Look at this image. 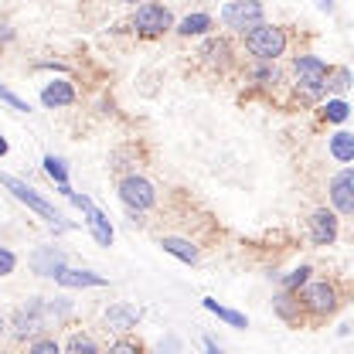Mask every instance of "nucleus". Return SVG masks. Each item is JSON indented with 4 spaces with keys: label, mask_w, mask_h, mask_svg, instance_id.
<instances>
[{
    "label": "nucleus",
    "mask_w": 354,
    "mask_h": 354,
    "mask_svg": "<svg viewBox=\"0 0 354 354\" xmlns=\"http://www.w3.org/2000/svg\"><path fill=\"white\" fill-rule=\"evenodd\" d=\"M286 31L283 28H276V24H256L252 31H245V48H249V55H256L259 62H276L279 55H286Z\"/></svg>",
    "instance_id": "f257e3e1"
},
{
    "label": "nucleus",
    "mask_w": 354,
    "mask_h": 354,
    "mask_svg": "<svg viewBox=\"0 0 354 354\" xmlns=\"http://www.w3.org/2000/svg\"><path fill=\"white\" fill-rule=\"evenodd\" d=\"M0 184H3V187H7V191H10L17 201H21V205H28L35 215H41L48 225L65 228V225H62V215H58V208H55L51 201H44V198L35 191V187H31V184H28V180H21V177H14V174H0Z\"/></svg>",
    "instance_id": "f03ea898"
},
{
    "label": "nucleus",
    "mask_w": 354,
    "mask_h": 354,
    "mask_svg": "<svg viewBox=\"0 0 354 354\" xmlns=\"http://www.w3.org/2000/svg\"><path fill=\"white\" fill-rule=\"evenodd\" d=\"M300 307L313 313V317H327V313H334V310L341 307V297H337V286L334 283H327V279H317V283H304L300 286Z\"/></svg>",
    "instance_id": "7ed1b4c3"
},
{
    "label": "nucleus",
    "mask_w": 354,
    "mask_h": 354,
    "mask_svg": "<svg viewBox=\"0 0 354 354\" xmlns=\"http://www.w3.org/2000/svg\"><path fill=\"white\" fill-rule=\"evenodd\" d=\"M266 21V3L263 0H228L221 7V24L232 31H252L256 24Z\"/></svg>",
    "instance_id": "20e7f679"
},
{
    "label": "nucleus",
    "mask_w": 354,
    "mask_h": 354,
    "mask_svg": "<svg viewBox=\"0 0 354 354\" xmlns=\"http://www.w3.org/2000/svg\"><path fill=\"white\" fill-rule=\"evenodd\" d=\"M133 28H136L140 35L153 38V35H164V31L174 28V14H171V7H164V3H140L136 14H133Z\"/></svg>",
    "instance_id": "39448f33"
},
{
    "label": "nucleus",
    "mask_w": 354,
    "mask_h": 354,
    "mask_svg": "<svg viewBox=\"0 0 354 354\" xmlns=\"http://www.w3.org/2000/svg\"><path fill=\"white\" fill-rule=\"evenodd\" d=\"M293 72H297V86L304 88L307 95H320L324 86H327V72H330V65L320 62L317 55H300V58L293 62Z\"/></svg>",
    "instance_id": "423d86ee"
},
{
    "label": "nucleus",
    "mask_w": 354,
    "mask_h": 354,
    "mask_svg": "<svg viewBox=\"0 0 354 354\" xmlns=\"http://www.w3.org/2000/svg\"><path fill=\"white\" fill-rule=\"evenodd\" d=\"M120 201L130 208V212H150L153 205H157V191H153V184L147 180V177H123L120 180Z\"/></svg>",
    "instance_id": "0eeeda50"
},
{
    "label": "nucleus",
    "mask_w": 354,
    "mask_h": 354,
    "mask_svg": "<svg viewBox=\"0 0 354 354\" xmlns=\"http://www.w3.org/2000/svg\"><path fill=\"white\" fill-rule=\"evenodd\" d=\"M337 232H341V215L337 212L317 208L310 215V239H313V245H334L337 242Z\"/></svg>",
    "instance_id": "6e6552de"
},
{
    "label": "nucleus",
    "mask_w": 354,
    "mask_h": 354,
    "mask_svg": "<svg viewBox=\"0 0 354 354\" xmlns=\"http://www.w3.org/2000/svg\"><path fill=\"white\" fill-rule=\"evenodd\" d=\"M330 201H334V212L341 218L354 215V171L344 167L341 174L330 177Z\"/></svg>",
    "instance_id": "1a4fd4ad"
},
{
    "label": "nucleus",
    "mask_w": 354,
    "mask_h": 354,
    "mask_svg": "<svg viewBox=\"0 0 354 354\" xmlns=\"http://www.w3.org/2000/svg\"><path fill=\"white\" fill-rule=\"evenodd\" d=\"M48 327V313H44V300H31L28 307H21L14 313V334L17 337H28V334H38Z\"/></svg>",
    "instance_id": "9d476101"
},
{
    "label": "nucleus",
    "mask_w": 354,
    "mask_h": 354,
    "mask_svg": "<svg viewBox=\"0 0 354 354\" xmlns=\"http://www.w3.org/2000/svg\"><path fill=\"white\" fill-rule=\"evenodd\" d=\"M41 102L48 109H65V106L75 102V88H72L68 79H55V82H48L41 88Z\"/></svg>",
    "instance_id": "9b49d317"
},
{
    "label": "nucleus",
    "mask_w": 354,
    "mask_h": 354,
    "mask_svg": "<svg viewBox=\"0 0 354 354\" xmlns=\"http://www.w3.org/2000/svg\"><path fill=\"white\" fill-rule=\"evenodd\" d=\"M55 283L58 286H68V290H86V286H106V276H99V272H88V269H62L58 276H55Z\"/></svg>",
    "instance_id": "f8f14e48"
},
{
    "label": "nucleus",
    "mask_w": 354,
    "mask_h": 354,
    "mask_svg": "<svg viewBox=\"0 0 354 354\" xmlns=\"http://www.w3.org/2000/svg\"><path fill=\"white\" fill-rule=\"evenodd\" d=\"M140 324V310L133 304H113L106 310V327L109 330H133Z\"/></svg>",
    "instance_id": "ddd939ff"
},
{
    "label": "nucleus",
    "mask_w": 354,
    "mask_h": 354,
    "mask_svg": "<svg viewBox=\"0 0 354 354\" xmlns=\"http://www.w3.org/2000/svg\"><path fill=\"white\" fill-rule=\"evenodd\" d=\"M31 266H35V272H41V276H58L62 269H65V256L55 249V245H44V249H38L35 256H31Z\"/></svg>",
    "instance_id": "4468645a"
},
{
    "label": "nucleus",
    "mask_w": 354,
    "mask_h": 354,
    "mask_svg": "<svg viewBox=\"0 0 354 354\" xmlns=\"http://www.w3.org/2000/svg\"><path fill=\"white\" fill-rule=\"evenodd\" d=\"M212 28H215V17H212V14H187V17L174 21V31H177V35H184V38H194V35H212Z\"/></svg>",
    "instance_id": "2eb2a0df"
},
{
    "label": "nucleus",
    "mask_w": 354,
    "mask_h": 354,
    "mask_svg": "<svg viewBox=\"0 0 354 354\" xmlns=\"http://www.w3.org/2000/svg\"><path fill=\"white\" fill-rule=\"evenodd\" d=\"M160 245H164V252H171V256H177L180 263L194 266L201 256H198V245H191L187 239H174V235H164L160 239Z\"/></svg>",
    "instance_id": "dca6fc26"
},
{
    "label": "nucleus",
    "mask_w": 354,
    "mask_h": 354,
    "mask_svg": "<svg viewBox=\"0 0 354 354\" xmlns=\"http://www.w3.org/2000/svg\"><path fill=\"white\" fill-rule=\"evenodd\" d=\"M330 153L341 160V164H351L354 160V136L348 130H337L330 136Z\"/></svg>",
    "instance_id": "f3484780"
},
{
    "label": "nucleus",
    "mask_w": 354,
    "mask_h": 354,
    "mask_svg": "<svg viewBox=\"0 0 354 354\" xmlns=\"http://www.w3.org/2000/svg\"><path fill=\"white\" fill-rule=\"evenodd\" d=\"M62 354H102V351H99V344H95V337H92V334L75 330V334L68 337V344H65V351Z\"/></svg>",
    "instance_id": "a211bd4d"
},
{
    "label": "nucleus",
    "mask_w": 354,
    "mask_h": 354,
    "mask_svg": "<svg viewBox=\"0 0 354 354\" xmlns=\"http://www.w3.org/2000/svg\"><path fill=\"white\" fill-rule=\"evenodd\" d=\"M272 304H276V313H279L283 320H290V324H297V320H300V310L304 307H300V300H297L293 293H286V290H283Z\"/></svg>",
    "instance_id": "6ab92c4d"
},
{
    "label": "nucleus",
    "mask_w": 354,
    "mask_h": 354,
    "mask_svg": "<svg viewBox=\"0 0 354 354\" xmlns=\"http://www.w3.org/2000/svg\"><path fill=\"white\" fill-rule=\"evenodd\" d=\"M201 55H205V62H218V65H225L228 62V55H232V44L225 41V38H208L205 41V48H201Z\"/></svg>",
    "instance_id": "aec40b11"
},
{
    "label": "nucleus",
    "mask_w": 354,
    "mask_h": 354,
    "mask_svg": "<svg viewBox=\"0 0 354 354\" xmlns=\"http://www.w3.org/2000/svg\"><path fill=\"white\" fill-rule=\"evenodd\" d=\"M205 310H212L218 320L225 324H232V327H249V320H245V313H239V310H228V307H218L215 300H205Z\"/></svg>",
    "instance_id": "412c9836"
},
{
    "label": "nucleus",
    "mask_w": 354,
    "mask_h": 354,
    "mask_svg": "<svg viewBox=\"0 0 354 354\" xmlns=\"http://www.w3.org/2000/svg\"><path fill=\"white\" fill-rule=\"evenodd\" d=\"M348 86H351V72L348 68H330L327 72V86L324 88H334L341 95V92H348Z\"/></svg>",
    "instance_id": "4be33fe9"
},
{
    "label": "nucleus",
    "mask_w": 354,
    "mask_h": 354,
    "mask_svg": "<svg viewBox=\"0 0 354 354\" xmlns=\"http://www.w3.org/2000/svg\"><path fill=\"white\" fill-rule=\"evenodd\" d=\"M324 116H327L330 123H344V120L351 116V109H348V102H344V99H330V102L324 106Z\"/></svg>",
    "instance_id": "5701e85b"
},
{
    "label": "nucleus",
    "mask_w": 354,
    "mask_h": 354,
    "mask_svg": "<svg viewBox=\"0 0 354 354\" xmlns=\"http://www.w3.org/2000/svg\"><path fill=\"white\" fill-rule=\"evenodd\" d=\"M307 279H310V266H300V269H293L290 276H283V290H286V293H297Z\"/></svg>",
    "instance_id": "b1692460"
},
{
    "label": "nucleus",
    "mask_w": 354,
    "mask_h": 354,
    "mask_svg": "<svg viewBox=\"0 0 354 354\" xmlns=\"http://www.w3.org/2000/svg\"><path fill=\"white\" fill-rule=\"evenodd\" d=\"M28 354H62V344H58L55 337H35Z\"/></svg>",
    "instance_id": "393cba45"
},
{
    "label": "nucleus",
    "mask_w": 354,
    "mask_h": 354,
    "mask_svg": "<svg viewBox=\"0 0 354 354\" xmlns=\"http://www.w3.org/2000/svg\"><path fill=\"white\" fill-rule=\"evenodd\" d=\"M44 171H48V177H55L58 184H68V171H65V164L58 160V157H44Z\"/></svg>",
    "instance_id": "a878e982"
},
{
    "label": "nucleus",
    "mask_w": 354,
    "mask_h": 354,
    "mask_svg": "<svg viewBox=\"0 0 354 354\" xmlns=\"http://www.w3.org/2000/svg\"><path fill=\"white\" fill-rule=\"evenodd\" d=\"M106 354H143V344H140V341H130V337H123V341H116Z\"/></svg>",
    "instance_id": "bb28decb"
},
{
    "label": "nucleus",
    "mask_w": 354,
    "mask_h": 354,
    "mask_svg": "<svg viewBox=\"0 0 354 354\" xmlns=\"http://www.w3.org/2000/svg\"><path fill=\"white\" fill-rule=\"evenodd\" d=\"M256 82H259V86H276V82H279V72L269 68V62H263V65L256 68Z\"/></svg>",
    "instance_id": "cd10ccee"
},
{
    "label": "nucleus",
    "mask_w": 354,
    "mask_h": 354,
    "mask_svg": "<svg viewBox=\"0 0 354 354\" xmlns=\"http://www.w3.org/2000/svg\"><path fill=\"white\" fill-rule=\"evenodd\" d=\"M0 99H3V102H10V106H14L17 113H31V106H28V102H24L21 95H14L10 88H3V86H0Z\"/></svg>",
    "instance_id": "c85d7f7f"
},
{
    "label": "nucleus",
    "mask_w": 354,
    "mask_h": 354,
    "mask_svg": "<svg viewBox=\"0 0 354 354\" xmlns=\"http://www.w3.org/2000/svg\"><path fill=\"white\" fill-rule=\"evenodd\" d=\"M17 269V256L10 249H0V276H10Z\"/></svg>",
    "instance_id": "c756f323"
},
{
    "label": "nucleus",
    "mask_w": 354,
    "mask_h": 354,
    "mask_svg": "<svg viewBox=\"0 0 354 354\" xmlns=\"http://www.w3.org/2000/svg\"><path fill=\"white\" fill-rule=\"evenodd\" d=\"M10 38H14V28H10L7 21H0V44H7Z\"/></svg>",
    "instance_id": "7c9ffc66"
},
{
    "label": "nucleus",
    "mask_w": 354,
    "mask_h": 354,
    "mask_svg": "<svg viewBox=\"0 0 354 354\" xmlns=\"http://www.w3.org/2000/svg\"><path fill=\"white\" fill-rule=\"evenodd\" d=\"M205 354H221V351H218V344H215V341H212V337H208V341H205Z\"/></svg>",
    "instance_id": "2f4dec72"
},
{
    "label": "nucleus",
    "mask_w": 354,
    "mask_h": 354,
    "mask_svg": "<svg viewBox=\"0 0 354 354\" xmlns=\"http://www.w3.org/2000/svg\"><path fill=\"white\" fill-rule=\"evenodd\" d=\"M317 7H320V10H334V3H330V0H317Z\"/></svg>",
    "instance_id": "473e14b6"
},
{
    "label": "nucleus",
    "mask_w": 354,
    "mask_h": 354,
    "mask_svg": "<svg viewBox=\"0 0 354 354\" xmlns=\"http://www.w3.org/2000/svg\"><path fill=\"white\" fill-rule=\"evenodd\" d=\"M3 153H7V140L0 136V157H3Z\"/></svg>",
    "instance_id": "72a5a7b5"
},
{
    "label": "nucleus",
    "mask_w": 354,
    "mask_h": 354,
    "mask_svg": "<svg viewBox=\"0 0 354 354\" xmlns=\"http://www.w3.org/2000/svg\"><path fill=\"white\" fill-rule=\"evenodd\" d=\"M3 327H7V320H3V317H0V334H3Z\"/></svg>",
    "instance_id": "f704fd0d"
},
{
    "label": "nucleus",
    "mask_w": 354,
    "mask_h": 354,
    "mask_svg": "<svg viewBox=\"0 0 354 354\" xmlns=\"http://www.w3.org/2000/svg\"><path fill=\"white\" fill-rule=\"evenodd\" d=\"M127 3H136V0H127Z\"/></svg>",
    "instance_id": "c9c22d12"
}]
</instances>
